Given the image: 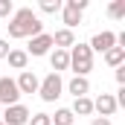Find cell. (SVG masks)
Here are the masks:
<instances>
[{
	"mask_svg": "<svg viewBox=\"0 0 125 125\" xmlns=\"http://www.w3.org/2000/svg\"><path fill=\"white\" fill-rule=\"evenodd\" d=\"M18 99H21V90H18V84H15V79H0V105H18Z\"/></svg>",
	"mask_w": 125,
	"mask_h": 125,
	"instance_id": "obj_8",
	"label": "cell"
},
{
	"mask_svg": "<svg viewBox=\"0 0 125 125\" xmlns=\"http://www.w3.org/2000/svg\"><path fill=\"white\" fill-rule=\"evenodd\" d=\"M50 50H52V35H50V32H41V35L29 38V50H26V55L41 58V55H50Z\"/></svg>",
	"mask_w": 125,
	"mask_h": 125,
	"instance_id": "obj_5",
	"label": "cell"
},
{
	"mask_svg": "<svg viewBox=\"0 0 125 125\" xmlns=\"http://www.w3.org/2000/svg\"><path fill=\"white\" fill-rule=\"evenodd\" d=\"M90 125H114V122H111V119H102V116H96Z\"/></svg>",
	"mask_w": 125,
	"mask_h": 125,
	"instance_id": "obj_24",
	"label": "cell"
},
{
	"mask_svg": "<svg viewBox=\"0 0 125 125\" xmlns=\"http://www.w3.org/2000/svg\"><path fill=\"white\" fill-rule=\"evenodd\" d=\"M6 61L12 70H26V64H29V55H26V50H9V55H6Z\"/></svg>",
	"mask_w": 125,
	"mask_h": 125,
	"instance_id": "obj_14",
	"label": "cell"
},
{
	"mask_svg": "<svg viewBox=\"0 0 125 125\" xmlns=\"http://www.w3.org/2000/svg\"><path fill=\"white\" fill-rule=\"evenodd\" d=\"M50 64H52L55 73L70 70V50H52V52H50Z\"/></svg>",
	"mask_w": 125,
	"mask_h": 125,
	"instance_id": "obj_12",
	"label": "cell"
},
{
	"mask_svg": "<svg viewBox=\"0 0 125 125\" xmlns=\"http://www.w3.org/2000/svg\"><path fill=\"white\" fill-rule=\"evenodd\" d=\"M29 116H32V114H29V108L18 102V105H9V108L3 111L0 122H3V125H26V122H29Z\"/></svg>",
	"mask_w": 125,
	"mask_h": 125,
	"instance_id": "obj_4",
	"label": "cell"
},
{
	"mask_svg": "<svg viewBox=\"0 0 125 125\" xmlns=\"http://www.w3.org/2000/svg\"><path fill=\"white\" fill-rule=\"evenodd\" d=\"M70 70L82 79H87V73L93 70V50L87 44H73L70 47Z\"/></svg>",
	"mask_w": 125,
	"mask_h": 125,
	"instance_id": "obj_2",
	"label": "cell"
},
{
	"mask_svg": "<svg viewBox=\"0 0 125 125\" xmlns=\"http://www.w3.org/2000/svg\"><path fill=\"white\" fill-rule=\"evenodd\" d=\"M87 47H90L93 52H102V55H105L111 47H116V35H114V32H108V29H105V32H96L93 38H90V44H87Z\"/></svg>",
	"mask_w": 125,
	"mask_h": 125,
	"instance_id": "obj_9",
	"label": "cell"
},
{
	"mask_svg": "<svg viewBox=\"0 0 125 125\" xmlns=\"http://www.w3.org/2000/svg\"><path fill=\"white\" fill-rule=\"evenodd\" d=\"M116 82H119V87H125V64L116 67Z\"/></svg>",
	"mask_w": 125,
	"mask_h": 125,
	"instance_id": "obj_22",
	"label": "cell"
},
{
	"mask_svg": "<svg viewBox=\"0 0 125 125\" xmlns=\"http://www.w3.org/2000/svg\"><path fill=\"white\" fill-rule=\"evenodd\" d=\"M64 90V82L58 73H50V76H44L41 79V84H38V96L44 99V102H55Z\"/></svg>",
	"mask_w": 125,
	"mask_h": 125,
	"instance_id": "obj_3",
	"label": "cell"
},
{
	"mask_svg": "<svg viewBox=\"0 0 125 125\" xmlns=\"http://www.w3.org/2000/svg\"><path fill=\"white\" fill-rule=\"evenodd\" d=\"M41 12H44V15H55V12H61V0H41Z\"/></svg>",
	"mask_w": 125,
	"mask_h": 125,
	"instance_id": "obj_19",
	"label": "cell"
},
{
	"mask_svg": "<svg viewBox=\"0 0 125 125\" xmlns=\"http://www.w3.org/2000/svg\"><path fill=\"white\" fill-rule=\"evenodd\" d=\"M12 15H15L12 0H0V18H12Z\"/></svg>",
	"mask_w": 125,
	"mask_h": 125,
	"instance_id": "obj_21",
	"label": "cell"
},
{
	"mask_svg": "<svg viewBox=\"0 0 125 125\" xmlns=\"http://www.w3.org/2000/svg\"><path fill=\"white\" fill-rule=\"evenodd\" d=\"M0 125H3V122H0Z\"/></svg>",
	"mask_w": 125,
	"mask_h": 125,
	"instance_id": "obj_25",
	"label": "cell"
},
{
	"mask_svg": "<svg viewBox=\"0 0 125 125\" xmlns=\"http://www.w3.org/2000/svg\"><path fill=\"white\" fill-rule=\"evenodd\" d=\"M15 84H18V90H21V93H38V84H41V79H38L32 70H23V73L15 79Z\"/></svg>",
	"mask_w": 125,
	"mask_h": 125,
	"instance_id": "obj_10",
	"label": "cell"
},
{
	"mask_svg": "<svg viewBox=\"0 0 125 125\" xmlns=\"http://www.w3.org/2000/svg\"><path fill=\"white\" fill-rule=\"evenodd\" d=\"M73 44H76V32L73 29H58L52 35V47L55 50H70Z\"/></svg>",
	"mask_w": 125,
	"mask_h": 125,
	"instance_id": "obj_11",
	"label": "cell"
},
{
	"mask_svg": "<svg viewBox=\"0 0 125 125\" xmlns=\"http://www.w3.org/2000/svg\"><path fill=\"white\" fill-rule=\"evenodd\" d=\"M67 90L73 93V99H82V96L90 93V82H87V79H82V76H73V79H70V84H67Z\"/></svg>",
	"mask_w": 125,
	"mask_h": 125,
	"instance_id": "obj_13",
	"label": "cell"
},
{
	"mask_svg": "<svg viewBox=\"0 0 125 125\" xmlns=\"http://www.w3.org/2000/svg\"><path fill=\"white\" fill-rule=\"evenodd\" d=\"M9 38H35L44 32V23L41 18L32 12V9H18L12 18H9Z\"/></svg>",
	"mask_w": 125,
	"mask_h": 125,
	"instance_id": "obj_1",
	"label": "cell"
},
{
	"mask_svg": "<svg viewBox=\"0 0 125 125\" xmlns=\"http://www.w3.org/2000/svg\"><path fill=\"white\" fill-rule=\"evenodd\" d=\"M61 18H64V29H76L82 23V9L76 6V0H64L61 3Z\"/></svg>",
	"mask_w": 125,
	"mask_h": 125,
	"instance_id": "obj_7",
	"label": "cell"
},
{
	"mask_svg": "<svg viewBox=\"0 0 125 125\" xmlns=\"http://www.w3.org/2000/svg\"><path fill=\"white\" fill-rule=\"evenodd\" d=\"M50 122H52V125H73V122H76V116H73L70 108H58L55 116H50Z\"/></svg>",
	"mask_w": 125,
	"mask_h": 125,
	"instance_id": "obj_17",
	"label": "cell"
},
{
	"mask_svg": "<svg viewBox=\"0 0 125 125\" xmlns=\"http://www.w3.org/2000/svg\"><path fill=\"white\" fill-rule=\"evenodd\" d=\"M26 125H52V122H50V114H32Z\"/></svg>",
	"mask_w": 125,
	"mask_h": 125,
	"instance_id": "obj_20",
	"label": "cell"
},
{
	"mask_svg": "<svg viewBox=\"0 0 125 125\" xmlns=\"http://www.w3.org/2000/svg\"><path fill=\"white\" fill-rule=\"evenodd\" d=\"M108 15H111L114 21H122L125 18V0H114V3L108 6Z\"/></svg>",
	"mask_w": 125,
	"mask_h": 125,
	"instance_id": "obj_18",
	"label": "cell"
},
{
	"mask_svg": "<svg viewBox=\"0 0 125 125\" xmlns=\"http://www.w3.org/2000/svg\"><path fill=\"white\" fill-rule=\"evenodd\" d=\"M70 111H73V116H90V114H93V99H90V96H82V99L73 102Z\"/></svg>",
	"mask_w": 125,
	"mask_h": 125,
	"instance_id": "obj_15",
	"label": "cell"
},
{
	"mask_svg": "<svg viewBox=\"0 0 125 125\" xmlns=\"http://www.w3.org/2000/svg\"><path fill=\"white\" fill-rule=\"evenodd\" d=\"M105 64L114 67V70L122 67V64H125V50H122V47H111V50L105 52Z\"/></svg>",
	"mask_w": 125,
	"mask_h": 125,
	"instance_id": "obj_16",
	"label": "cell"
},
{
	"mask_svg": "<svg viewBox=\"0 0 125 125\" xmlns=\"http://www.w3.org/2000/svg\"><path fill=\"white\" fill-rule=\"evenodd\" d=\"M6 55H9V44L0 38V58H6Z\"/></svg>",
	"mask_w": 125,
	"mask_h": 125,
	"instance_id": "obj_23",
	"label": "cell"
},
{
	"mask_svg": "<svg viewBox=\"0 0 125 125\" xmlns=\"http://www.w3.org/2000/svg\"><path fill=\"white\" fill-rule=\"evenodd\" d=\"M116 108H119V105H116L114 93H99V96L93 99V111L102 116V119H111V116L116 114Z\"/></svg>",
	"mask_w": 125,
	"mask_h": 125,
	"instance_id": "obj_6",
	"label": "cell"
}]
</instances>
